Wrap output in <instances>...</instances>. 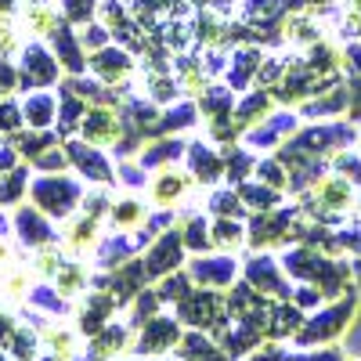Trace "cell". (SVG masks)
Segmentation results:
<instances>
[{
    "label": "cell",
    "instance_id": "1",
    "mask_svg": "<svg viewBox=\"0 0 361 361\" xmlns=\"http://www.w3.org/2000/svg\"><path fill=\"white\" fill-rule=\"evenodd\" d=\"M69 195H73L69 185H62V188H58V185H40V199H69ZM47 209H58V214H66L69 202H51Z\"/></svg>",
    "mask_w": 361,
    "mask_h": 361
},
{
    "label": "cell",
    "instance_id": "3",
    "mask_svg": "<svg viewBox=\"0 0 361 361\" xmlns=\"http://www.w3.org/2000/svg\"><path fill=\"white\" fill-rule=\"evenodd\" d=\"M25 112H29V123H47V112H51V102L47 98H37L33 105H25Z\"/></svg>",
    "mask_w": 361,
    "mask_h": 361
},
{
    "label": "cell",
    "instance_id": "5",
    "mask_svg": "<svg viewBox=\"0 0 361 361\" xmlns=\"http://www.w3.org/2000/svg\"><path fill=\"white\" fill-rule=\"evenodd\" d=\"M80 279H83V271H80V267H69V271H62V293H76Z\"/></svg>",
    "mask_w": 361,
    "mask_h": 361
},
{
    "label": "cell",
    "instance_id": "2",
    "mask_svg": "<svg viewBox=\"0 0 361 361\" xmlns=\"http://www.w3.org/2000/svg\"><path fill=\"white\" fill-rule=\"evenodd\" d=\"M47 343H51L54 354H62V357L73 350V340H69V333H62V329H51V333H47Z\"/></svg>",
    "mask_w": 361,
    "mask_h": 361
},
{
    "label": "cell",
    "instance_id": "4",
    "mask_svg": "<svg viewBox=\"0 0 361 361\" xmlns=\"http://www.w3.org/2000/svg\"><path fill=\"white\" fill-rule=\"evenodd\" d=\"M90 8H94V0H66V15L76 22H83L90 15Z\"/></svg>",
    "mask_w": 361,
    "mask_h": 361
}]
</instances>
